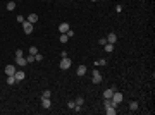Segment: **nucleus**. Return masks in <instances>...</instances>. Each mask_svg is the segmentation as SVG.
<instances>
[{
  "label": "nucleus",
  "instance_id": "1",
  "mask_svg": "<svg viewBox=\"0 0 155 115\" xmlns=\"http://www.w3.org/2000/svg\"><path fill=\"white\" fill-rule=\"evenodd\" d=\"M112 106H117L119 103H122V100H124V95L122 93H119V91H114V95H112Z\"/></svg>",
  "mask_w": 155,
  "mask_h": 115
},
{
  "label": "nucleus",
  "instance_id": "2",
  "mask_svg": "<svg viewBox=\"0 0 155 115\" xmlns=\"http://www.w3.org/2000/svg\"><path fill=\"white\" fill-rule=\"evenodd\" d=\"M22 31H24L26 34H31V33H33V24H31L29 21H24V22H22Z\"/></svg>",
  "mask_w": 155,
  "mask_h": 115
},
{
  "label": "nucleus",
  "instance_id": "3",
  "mask_svg": "<svg viewBox=\"0 0 155 115\" xmlns=\"http://www.w3.org/2000/svg\"><path fill=\"white\" fill-rule=\"evenodd\" d=\"M91 83H95V84H100V83H102V74L98 72L97 69L93 70V77H91Z\"/></svg>",
  "mask_w": 155,
  "mask_h": 115
},
{
  "label": "nucleus",
  "instance_id": "4",
  "mask_svg": "<svg viewBox=\"0 0 155 115\" xmlns=\"http://www.w3.org/2000/svg\"><path fill=\"white\" fill-rule=\"evenodd\" d=\"M69 67H71V58L64 57L62 60H60V69H62V70H66V69H69Z\"/></svg>",
  "mask_w": 155,
  "mask_h": 115
},
{
  "label": "nucleus",
  "instance_id": "5",
  "mask_svg": "<svg viewBox=\"0 0 155 115\" xmlns=\"http://www.w3.org/2000/svg\"><path fill=\"white\" fill-rule=\"evenodd\" d=\"M16 64H17L19 67H24V65H28V60L24 57H16Z\"/></svg>",
  "mask_w": 155,
  "mask_h": 115
},
{
  "label": "nucleus",
  "instance_id": "6",
  "mask_svg": "<svg viewBox=\"0 0 155 115\" xmlns=\"http://www.w3.org/2000/svg\"><path fill=\"white\" fill-rule=\"evenodd\" d=\"M59 31H60L62 34L67 33V31H69V24H67V22H60V24H59Z\"/></svg>",
  "mask_w": 155,
  "mask_h": 115
},
{
  "label": "nucleus",
  "instance_id": "7",
  "mask_svg": "<svg viewBox=\"0 0 155 115\" xmlns=\"http://www.w3.org/2000/svg\"><path fill=\"white\" fill-rule=\"evenodd\" d=\"M116 41H117V34H116V33H109V36H107V43H112V45H114Z\"/></svg>",
  "mask_w": 155,
  "mask_h": 115
},
{
  "label": "nucleus",
  "instance_id": "8",
  "mask_svg": "<svg viewBox=\"0 0 155 115\" xmlns=\"http://www.w3.org/2000/svg\"><path fill=\"white\" fill-rule=\"evenodd\" d=\"M16 70H17V69L14 67V65H7V67H5V74H7V76H14Z\"/></svg>",
  "mask_w": 155,
  "mask_h": 115
},
{
  "label": "nucleus",
  "instance_id": "9",
  "mask_svg": "<svg viewBox=\"0 0 155 115\" xmlns=\"http://www.w3.org/2000/svg\"><path fill=\"white\" fill-rule=\"evenodd\" d=\"M105 113H107V115H116V113H117L116 106H112V105H110V106H107V108H105Z\"/></svg>",
  "mask_w": 155,
  "mask_h": 115
},
{
  "label": "nucleus",
  "instance_id": "10",
  "mask_svg": "<svg viewBox=\"0 0 155 115\" xmlns=\"http://www.w3.org/2000/svg\"><path fill=\"white\" fill-rule=\"evenodd\" d=\"M14 77H16V81L19 83V81H22V79H24V72H22V70H16Z\"/></svg>",
  "mask_w": 155,
  "mask_h": 115
},
{
  "label": "nucleus",
  "instance_id": "11",
  "mask_svg": "<svg viewBox=\"0 0 155 115\" xmlns=\"http://www.w3.org/2000/svg\"><path fill=\"white\" fill-rule=\"evenodd\" d=\"M76 74L78 76H85V74H86V67H85V65H79V67L76 69Z\"/></svg>",
  "mask_w": 155,
  "mask_h": 115
},
{
  "label": "nucleus",
  "instance_id": "12",
  "mask_svg": "<svg viewBox=\"0 0 155 115\" xmlns=\"http://www.w3.org/2000/svg\"><path fill=\"white\" fill-rule=\"evenodd\" d=\"M41 106L43 108H50V98H41Z\"/></svg>",
  "mask_w": 155,
  "mask_h": 115
},
{
  "label": "nucleus",
  "instance_id": "13",
  "mask_svg": "<svg viewBox=\"0 0 155 115\" xmlns=\"http://www.w3.org/2000/svg\"><path fill=\"white\" fill-rule=\"evenodd\" d=\"M28 21L31 22V24H35V22L38 21V16H36V14H29V16H28Z\"/></svg>",
  "mask_w": 155,
  "mask_h": 115
},
{
  "label": "nucleus",
  "instance_id": "14",
  "mask_svg": "<svg viewBox=\"0 0 155 115\" xmlns=\"http://www.w3.org/2000/svg\"><path fill=\"white\" fill-rule=\"evenodd\" d=\"M104 47H105V52H107V53H112V52H114V45H112V43H105Z\"/></svg>",
  "mask_w": 155,
  "mask_h": 115
},
{
  "label": "nucleus",
  "instance_id": "15",
  "mask_svg": "<svg viewBox=\"0 0 155 115\" xmlns=\"http://www.w3.org/2000/svg\"><path fill=\"white\" fill-rule=\"evenodd\" d=\"M129 110H131V112L138 110V101H131V103H129Z\"/></svg>",
  "mask_w": 155,
  "mask_h": 115
},
{
  "label": "nucleus",
  "instance_id": "16",
  "mask_svg": "<svg viewBox=\"0 0 155 115\" xmlns=\"http://www.w3.org/2000/svg\"><path fill=\"white\" fill-rule=\"evenodd\" d=\"M74 103H76V105H79V106H81V105H83V103H85V98H83V96H78L76 100H74Z\"/></svg>",
  "mask_w": 155,
  "mask_h": 115
},
{
  "label": "nucleus",
  "instance_id": "17",
  "mask_svg": "<svg viewBox=\"0 0 155 115\" xmlns=\"http://www.w3.org/2000/svg\"><path fill=\"white\" fill-rule=\"evenodd\" d=\"M16 9V2H14V0H10L9 4H7V10H14Z\"/></svg>",
  "mask_w": 155,
  "mask_h": 115
},
{
  "label": "nucleus",
  "instance_id": "18",
  "mask_svg": "<svg viewBox=\"0 0 155 115\" xmlns=\"http://www.w3.org/2000/svg\"><path fill=\"white\" fill-rule=\"evenodd\" d=\"M17 81H16V77L14 76H7V84H16Z\"/></svg>",
  "mask_w": 155,
  "mask_h": 115
},
{
  "label": "nucleus",
  "instance_id": "19",
  "mask_svg": "<svg viewBox=\"0 0 155 115\" xmlns=\"http://www.w3.org/2000/svg\"><path fill=\"white\" fill-rule=\"evenodd\" d=\"M105 64H107V60H105V58H98L97 62H95V65H105Z\"/></svg>",
  "mask_w": 155,
  "mask_h": 115
},
{
  "label": "nucleus",
  "instance_id": "20",
  "mask_svg": "<svg viewBox=\"0 0 155 115\" xmlns=\"http://www.w3.org/2000/svg\"><path fill=\"white\" fill-rule=\"evenodd\" d=\"M36 53H38V48H36V47L29 48V55H36Z\"/></svg>",
  "mask_w": 155,
  "mask_h": 115
},
{
  "label": "nucleus",
  "instance_id": "21",
  "mask_svg": "<svg viewBox=\"0 0 155 115\" xmlns=\"http://www.w3.org/2000/svg\"><path fill=\"white\" fill-rule=\"evenodd\" d=\"M50 96H52L50 89H45V91H43V95H41V98H50Z\"/></svg>",
  "mask_w": 155,
  "mask_h": 115
},
{
  "label": "nucleus",
  "instance_id": "22",
  "mask_svg": "<svg viewBox=\"0 0 155 115\" xmlns=\"http://www.w3.org/2000/svg\"><path fill=\"white\" fill-rule=\"evenodd\" d=\"M67 34H66V33H64V34H60V43H67Z\"/></svg>",
  "mask_w": 155,
  "mask_h": 115
},
{
  "label": "nucleus",
  "instance_id": "23",
  "mask_svg": "<svg viewBox=\"0 0 155 115\" xmlns=\"http://www.w3.org/2000/svg\"><path fill=\"white\" fill-rule=\"evenodd\" d=\"M35 60H36V62H41V60H43V55H41V53H36V55H35Z\"/></svg>",
  "mask_w": 155,
  "mask_h": 115
},
{
  "label": "nucleus",
  "instance_id": "24",
  "mask_svg": "<svg viewBox=\"0 0 155 115\" xmlns=\"http://www.w3.org/2000/svg\"><path fill=\"white\" fill-rule=\"evenodd\" d=\"M26 60H28V64L35 62V55H28V57H26Z\"/></svg>",
  "mask_w": 155,
  "mask_h": 115
},
{
  "label": "nucleus",
  "instance_id": "25",
  "mask_svg": "<svg viewBox=\"0 0 155 115\" xmlns=\"http://www.w3.org/2000/svg\"><path fill=\"white\" fill-rule=\"evenodd\" d=\"M67 106H69V110H74L76 103H74V101H69V103H67Z\"/></svg>",
  "mask_w": 155,
  "mask_h": 115
},
{
  "label": "nucleus",
  "instance_id": "26",
  "mask_svg": "<svg viewBox=\"0 0 155 115\" xmlns=\"http://www.w3.org/2000/svg\"><path fill=\"white\" fill-rule=\"evenodd\" d=\"M105 43H107V40H105V38H100V40H98V45H102V47H104Z\"/></svg>",
  "mask_w": 155,
  "mask_h": 115
},
{
  "label": "nucleus",
  "instance_id": "27",
  "mask_svg": "<svg viewBox=\"0 0 155 115\" xmlns=\"http://www.w3.org/2000/svg\"><path fill=\"white\" fill-rule=\"evenodd\" d=\"M66 34H67V38H71V36H74V31H72V29H69Z\"/></svg>",
  "mask_w": 155,
  "mask_h": 115
},
{
  "label": "nucleus",
  "instance_id": "28",
  "mask_svg": "<svg viewBox=\"0 0 155 115\" xmlns=\"http://www.w3.org/2000/svg\"><path fill=\"white\" fill-rule=\"evenodd\" d=\"M16 57H22V50H21V48H19V50H16Z\"/></svg>",
  "mask_w": 155,
  "mask_h": 115
},
{
  "label": "nucleus",
  "instance_id": "29",
  "mask_svg": "<svg viewBox=\"0 0 155 115\" xmlns=\"http://www.w3.org/2000/svg\"><path fill=\"white\" fill-rule=\"evenodd\" d=\"M17 22H21V24H22V22H24V17H22V16H17Z\"/></svg>",
  "mask_w": 155,
  "mask_h": 115
},
{
  "label": "nucleus",
  "instance_id": "30",
  "mask_svg": "<svg viewBox=\"0 0 155 115\" xmlns=\"http://www.w3.org/2000/svg\"><path fill=\"white\" fill-rule=\"evenodd\" d=\"M91 2H97V0H91Z\"/></svg>",
  "mask_w": 155,
  "mask_h": 115
}]
</instances>
